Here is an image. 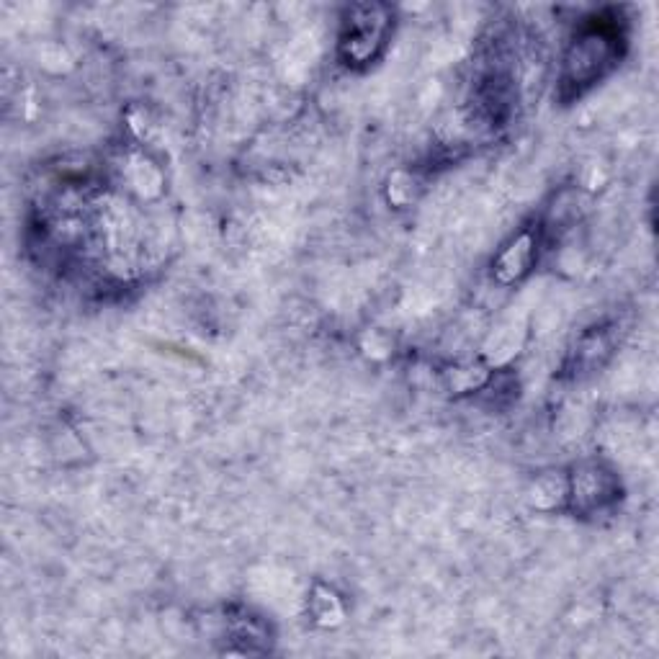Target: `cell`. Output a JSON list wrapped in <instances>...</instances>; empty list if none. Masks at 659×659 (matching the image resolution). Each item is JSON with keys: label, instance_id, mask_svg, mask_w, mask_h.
<instances>
[{"label": "cell", "instance_id": "cell-2", "mask_svg": "<svg viewBox=\"0 0 659 659\" xmlns=\"http://www.w3.org/2000/svg\"><path fill=\"white\" fill-rule=\"evenodd\" d=\"M363 19L351 21V37H348V47H351L353 57H369L371 49L379 44L384 37V21H376L374 13L376 8H361Z\"/></svg>", "mask_w": 659, "mask_h": 659}, {"label": "cell", "instance_id": "cell-1", "mask_svg": "<svg viewBox=\"0 0 659 659\" xmlns=\"http://www.w3.org/2000/svg\"><path fill=\"white\" fill-rule=\"evenodd\" d=\"M533 263V240L528 235L518 237L513 245L502 250L500 258H497L495 266V276L502 281V284H513L518 281L523 273L531 268Z\"/></svg>", "mask_w": 659, "mask_h": 659}]
</instances>
